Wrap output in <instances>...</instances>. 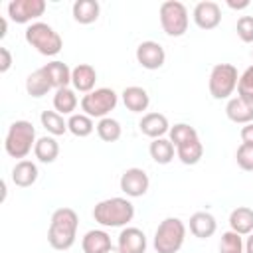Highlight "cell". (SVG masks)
Here are the masks:
<instances>
[{
    "label": "cell",
    "instance_id": "6da1fadb",
    "mask_svg": "<svg viewBox=\"0 0 253 253\" xmlns=\"http://www.w3.org/2000/svg\"><path fill=\"white\" fill-rule=\"evenodd\" d=\"M79 217L71 208H59L51 213L47 227V243L57 251H67L73 247L77 237Z\"/></svg>",
    "mask_w": 253,
    "mask_h": 253
},
{
    "label": "cell",
    "instance_id": "7a4b0ae2",
    "mask_svg": "<svg viewBox=\"0 0 253 253\" xmlns=\"http://www.w3.org/2000/svg\"><path fill=\"white\" fill-rule=\"evenodd\" d=\"M93 217L103 227H125L134 217V206L126 198H107L95 204Z\"/></svg>",
    "mask_w": 253,
    "mask_h": 253
},
{
    "label": "cell",
    "instance_id": "3957f363",
    "mask_svg": "<svg viewBox=\"0 0 253 253\" xmlns=\"http://www.w3.org/2000/svg\"><path fill=\"white\" fill-rule=\"evenodd\" d=\"M38 138H36V128L30 121H14L8 126L6 138H4V150L8 156L12 158H20L24 160L36 146Z\"/></svg>",
    "mask_w": 253,
    "mask_h": 253
},
{
    "label": "cell",
    "instance_id": "277c9868",
    "mask_svg": "<svg viewBox=\"0 0 253 253\" xmlns=\"http://www.w3.org/2000/svg\"><path fill=\"white\" fill-rule=\"evenodd\" d=\"M186 239V225L180 217H164L154 231L156 253H178Z\"/></svg>",
    "mask_w": 253,
    "mask_h": 253
},
{
    "label": "cell",
    "instance_id": "5b68a950",
    "mask_svg": "<svg viewBox=\"0 0 253 253\" xmlns=\"http://www.w3.org/2000/svg\"><path fill=\"white\" fill-rule=\"evenodd\" d=\"M24 38H26V42L32 47H36L42 55H47V57L57 55L61 51V47H63L61 36L49 24H45V22H34V24H30L26 28V32H24Z\"/></svg>",
    "mask_w": 253,
    "mask_h": 253
},
{
    "label": "cell",
    "instance_id": "8992f818",
    "mask_svg": "<svg viewBox=\"0 0 253 253\" xmlns=\"http://www.w3.org/2000/svg\"><path fill=\"white\" fill-rule=\"evenodd\" d=\"M237 67L231 63H215L210 71V79H208V89L210 95L217 101L221 99H231L233 91L237 89Z\"/></svg>",
    "mask_w": 253,
    "mask_h": 253
},
{
    "label": "cell",
    "instance_id": "52a82bcc",
    "mask_svg": "<svg viewBox=\"0 0 253 253\" xmlns=\"http://www.w3.org/2000/svg\"><path fill=\"white\" fill-rule=\"evenodd\" d=\"M158 18H160V26H162L164 34L170 38H180L188 30V22H190L188 8L178 0L162 2L160 10H158Z\"/></svg>",
    "mask_w": 253,
    "mask_h": 253
},
{
    "label": "cell",
    "instance_id": "ba28073f",
    "mask_svg": "<svg viewBox=\"0 0 253 253\" xmlns=\"http://www.w3.org/2000/svg\"><path fill=\"white\" fill-rule=\"evenodd\" d=\"M119 103V95L109 89V87H99V89H93L91 93L83 95L81 97V111L85 115H89L91 119H105L109 117V113L117 107Z\"/></svg>",
    "mask_w": 253,
    "mask_h": 253
},
{
    "label": "cell",
    "instance_id": "9c48e42d",
    "mask_svg": "<svg viewBox=\"0 0 253 253\" xmlns=\"http://www.w3.org/2000/svg\"><path fill=\"white\" fill-rule=\"evenodd\" d=\"M43 12H45V0H12L8 4V16L16 24H28L43 16Z\"/></svg>",
    "mask_w": 253,
    "mask_h": 253
},
{
    "label": "cell",
    "instance_id": "30bf717a",
    "mask_svg": "<svg viewBox=\"0 0 253 253\" xmlns=\"http://www.w3.org/2000/svg\"><path fill=\"white\" fill-rule=\"evenodd\" d=\"M119 186L121 190L128 196V198H140L148 192V186H150V178L148 174L142 170V168H126L123 174H121V180H119Z\"/></svg>",
    "mask_w": 253,
    "mask_h": 253
},
{
    "label": "cell",
    "instance_id": "8fae6325",
    "mask_svg": "<svg viewBox=\"0 0 253 253\" xmlns=\"http://www.w3.org/2000/svg\"><path fill=\"white\" fill-rule=\"evenodd\" d=\"M136 61H138L140 67H144L148 71H154V69H160L164 65L166 51L158 42L146 40V42H140L138 47H136Z\"/></svg>",
    "mask_w": 253,
    "mask_h": 253
},
{
    "label": "cell",
    "instance_id": "7c38bea8",
    "mask_svg": "<svg viewBox=\"0 0 253 253\" xmlns=\"http://www.w3.org/2000/svg\"><path fill=\"white\" fill-rule=\"evenodd\" d=\"M192 18H194V22H196L198 28H202V30H213L221 22V8L213 0H202V2H198L194 6Z\"/></svg>",
    "mask_w": 253,
    "mask_h": 253
},
{
    "label": "cell",
    "instance_id": "4fadbf2b",
    "mask_svg": "<svg viewBox=\"0 0 253 253\" xmlns=\"http://www.w3.org/2000/svg\"><path fill=\"white\" fill-rule=\"evenodd\" d=\"M146 235L138 227H123L119 233L117 247L121 253H146Z\"/></svg>",
    "mask_w": 253,
    "mask_h": 253
},
{
    "label": "cell",
    "instance_id": "5bb4252c",
    "mask_svg": "<svg viewBox=\"0 0 253 253\" xmlns=\"http://www.w3.org/2000/svg\"><path fill=\"white\" fill-rule=\"evenodd\" d=\"M138 128L144 136L154 140V138H162L166 132H170V123H168L166 115H162V113H146V115H142Z\"/></svg>",
    "mask_w": 253,
    "mask_h": 253
},
{
    "label": "cell",
    "instance_id": "9a60e30c",
    "mask_svg": "<svg viewBox=\"0 0 253 253\" xmlns=\"http://www.w3.org/2000/svg\"><path fill=\"white\" fill-rule=\"evenodd\" d=\"M95 81H97V71L93 65L89 63H79L71 69V85L75 91L79 93H91L95 89Z\"/></svg>",
    "mask_w": 253,
    "mask_h": 253
},
{
    "label": "cell",
    "instance_id": "2e32d148",
    "mask_svg": "<svg viewBox=\"0 0 253 253\" xmlns=\"http://www.w3.org/2000/svg\"><path fill=\"white\" fill-rule=\"evenodd\" d=\"M217 221L210 211H196L190 215V233L198 239H208L215 233Z\"/></svg>",
    "mask_w": 253,
    "mask_h": 253
},
{
    "label": "cell",
    "instance_id": "e0dca14e",
    "mask_svg": "<svg viewBox=\"0 0 253 253\" xmlns=\"http://www.w3.org/2000/svg\"><path fill=\"white\" fill-rule=\"evenodd\" d=\"M123 103L125 107L130 111V113H142L148 109L150 105V97H148V91L144 87H138V85H130V87H125L123 93Z\"/></svg>",
    "mask_w": 253,
    "mask_h": 253
},
{
    "label": "cell",
    "instance_id": "ac0fdd59",
    "mask_svg": "<svg viewBox=\"0 0 253 253\" xmlns=\"http://www.w3.org/2000/svg\"><path fill=\"white\" fill-rule=\"evenodd\" d=\"M225 115L231 123L249 125V123H253V105L243 101L241 97H231V99H227Z\"/></svg>",
    "mask_w": 253,
    "mask_h": 253
},
{
    "label": "cell",
    "instance_id": "d6986e66",
    "mask_svg": "<svg viewBox=\"0 0 253 253\" xmlns=\"http://www.w3.org/2000/svg\"><path fill=\"white\" fill-rule=\"evenodd\" d=\"M40 172H38V166L36 162L32 160H18L12 168V182L18 186V188H30L36 184Z\"/></svg>",
    "mask_w": 253,
    "mask_h": 253
},
{
    "label": "cell",
    "instance_id": "ffe728a7",
    "mask_svg": "<svg viewBox=\"0 0 253 253\" xmlns=\"http://www.w3.org/2000/svg\"><path fill=\"white\" fill-rule=\"evenodd\" d=\"M43 71L51 83V87L57 91V89H63V87H69L71 83V67L59 59H53L49 63L43 65Z\"/></svg>",
    "mask_w": 253,
    "mask_h": 253
},
{
    "label": "cell",
    "instance_id": "44dd1931",
    "mask_svg": "<svg viewBox=\"0 0 253 253\" xmlns=\"http://www.w3.org/2000/svg\"><path fill=\"white\" fill-rule=\"evenodd\" d=\"M81 247H83V253H107L113 247V243L105 229H91L83 235Z\"/></svg>",
    "mask_w": 253,
    "mask_h": 253
},
{
    "label": "cell",
    "instance_id": "7402d4cb",
    "mask_svg": "<svg viewBox=\"0 0 253 253\" xmlns=\"http://www.w3.org/2000/svg\"><path fill=\"white\" fill-rule=\"evenodd\" d=\"M71 14L77 24L87 26V24L97 22V18L101 14V6L97 0H75L71 6Z\"/></svg>",
    "mask_w": 253,
    "mask_h": 253
},
{
    "label": "cell",
    "instance_id": "603a6c76",
    "mask_svg": "<svg viewBox=\"0 0 253 253\" xmlns=\"http://www.w3.org/2000/svg\"><path fill=\"white\" fill-rule=\"evenodd\" d=\"M229 227L239 235L253 233V210L247 206H237L229 213Z\"/></svg>",
    "mask_w": 253,
    "mask_h": 253
},
{
    "label": "cell",
    "instance_id": "cb8c5ba5",
    "mask_svg": "<svg viewBox=\"0 0 253 253\" xmlns=\"http://www.w3.org/2000/svg\"><path fill=\"white\" fill-rule=\"evenodd\" d=\"M34 156L43 164H51L59 156V142L55 140V136L45 134V136L38 138V142L34 146Z\"/></svg>",
    "mask_w": 253,
    "mask_h": 253
},
{
    "label": "cell",
    "instance_id": "d4e9b609",
    "mask_svg": "<svg viewBox=\"0 0 253 253\" xmlns=\"http://www.w3.org/2000/svg\"><path fill=\"white\" fill-rule=\"evenodd\" d=\"M148 152H150V158L156 162V164H170L174 160V154H176V146L172 144L170 138H154L148 146Z\"/></svg>",
    "mask_w": 253,
    "mask_h": 253
},
{
    "label": "cell",
    "instance_id": "484cf974",
    "mask_svg": "<svg viewBox=\"0 0 253 253\" xmlns=\"http://www.w3.org/2000/svg\"><path fill=\"white\" fill-rule=\"evenodd\" d=\"M49 89H53V87H51V83H49V79H47L43 67L32 71V73L26 77V91H28V95L40 99V97L47 95Z\"/></svg>",
    "mask_w": 253,
    "mask_h": 253
},
{
    "label": "cell",
    "instance_id": "4316f807",
    "mask_svg": "<svg viewBox=\"0 0 253 253\" xmlns=\"http://www.w3.org/2000/svg\"><path fill=\"white\" fill-rule=\"evenodd\" d=\"M77 91L71 89V87H63V89H57L55 95H53V109L59 113V115H73V111L77 109Z\"/></svg>",
    "mask_w": 253,
    "mask_h": 253
},
{
    "label": "cell",
    "instance_id": "83f0119b",
    "mask_svg": "<svg viewBox=\"0 0 253 253\" xmlns=\"http://www.w3.org/2000/svg\"><path fill=\"white\" fill-rule=\"evenodd\" d=\"M95 123H93V119L89 117V115H85V113H73L69 119H67V128H69V132L73 134V136H79V138H85V136H89L93 130H95Z\"/></svg>",
    "mask_w": 253,
    "mask_h": 253
},
{
    "label": "cell",
    "instance_id": "f1b7e54d",
    "mask_svg": "<svg viewBox=\"0 0 253 253\" xmlns=\"http://www.w3.org/2000/svg\"><path fill=\"white\" fill-rule=\"evenodd\" d=\"M40 121H42V126L51 134V136H61L65 134L69 128H67V121L63 119V115H59L57 111H43L40 115Z\"/></svg>",
    "mask_w": 253,
    "mask_h": 253
},
{
    "label": "cell",
    "instance_id": "f546056e",
    "mask_svg": "<svg viewBox=\"0 0 253 253\" xmlns=\"http://www.w3.org/2000/svg\"><path fill=\"white\" fill-rule=\"evenodd\" d=\"M95 130H97V134H99V138H101L103 142H117V140L121 138V134H123L121 123H119L117 119H113V117L101 119V121L97 123V126H95Z\"/></svg>",
    "mask_w": 253,
    "mask_h": 253
},
{
    "label": "cell",
    "instance_id": "4dcf8cb0",
    "mask_svg": "<svg viewBox=\"0 0 253 253\" xmlns=\"http://www.w3.org/2000/svg\"><path fill=\"white\" fill-rule=\"evenodd\" d=\"M176 156L180 158L182 164L194 166V164H198V162L202 160V156H204V144L200 142V138H198V140H192V142H188V144H182V146L176 148Z\"/></svg>",
    "mask_w": 253,
    "mask_h": 253
},
{
    "label": "cell",
    "instance_id": "1f68e13d",
    "mask_svg": "<svg viewBox=\"0 0 253 253\" xmlns=\"http://www.w3.org/2000/svg\"><path fill=\"white\" fill-rule=\"evenodd\" d=\"M170 140H172V144L178 148V146H182V144H188V142H192V140H198L200 136H198V130L194 128V126H190L188 123H176L174 126H170Z\"/></svg>",
    "mask_w": 253,
    "mask_h": 253
},
{
    "label": "cell",
    "instance_id": "d6a6232c",
    "mask_svg": "<svg viewBox=\"0 0 253 253\" xmlns=\"http://www.w3.org/2000/svg\"><path fill=\"white\" fill-rule=\"evenodd\" d=\"M245 251V241L243 235L235 233V231H225L221 233L219 239V253H243Z\"/></svg>",
    "mask_w": 253,
    "mask_h": 253
},
{
    "label": "cell",
    "instance_id": "836d02e7",
    "mask_svg": "<svg viewBox=\"0 0 253 253\" xmlns=\"http://www.w3.org/2000/svg\"><path fill=\"white\" fill-rule=\"evenodd\" d=\"M237 97L253 105V65H249L237 81Z\"/></svg>",
    "mask_w": 253,
    "mask_h": 253
},
{
    "label": "cell",
    "instance_id": "e575fe53",
    "mask_svg": "<svg viewBox=\"0 0 253 253\" xmlns=\"http://www.w3.org/2000/svg\"><path fill=\"white\" fill-rule=\"evenodd\" d=\"M235 160H237V166L245 172H253V144H247V142H241L237 146V152H235Z\"/></svg>",
    "mask_w": 253,
    "mask_h": 253
},
{
    "label": "cell",
    "instance_id": "d590c367",
    "mask_svg": "<svg viewBox=\"0 0 253 253\" xmlns=\"http://www.w3.org/2000/svg\"><path fill=\"white\" fill-rule=\"evenodd\" d=\"M235 32L243 43H253V16H241L237 20Z\"/></svg>",
    "mask_w": 253,
    "mask_h": 253
},
{
    "label": "cell",
    "instance_id": "8d00e7d4",
    "mask_svg": "<svg viewBox=\"0 0 253 253\" xmlns=\"http://www.w3.org/2000/svg\"><path fill=\"white\" fill-rule=\"evenodd\" d=\"M12 67V53L8 47H0V73H6Z\"/></svg>",
    "mask_w": 253,
    "mask_h": 253
},
{
    "label": "cell",
    "instance_id": "74e56055",
    "mask_svg": "<svg viewBox=\"0 0 253 253\" xmlns=\"http://www.w3.org/2000/svg\"><path fill=\"white\" fill-rule=\"evenodd\" d=\"M239 136H241V140H243V142H247V144H253V123H249V125H243V126H241V132H239Z\"/></svg>",
    "mask_w": 253,
    "mask_h": 253
},
{
    "label": "cell",
    "instance_id": "f35d334b",
    "mask_svg": "<svg viewBox=\"0 0 253 253\" xmlns=\"http://www.w3.org/2000/svg\"><path fill=\"white\" fill-rule=\"evenodd\" d=\"M227 6H229L231 10H243V8L249 6V0H239V2H235V0H227Z\"/></svg>",
    "mask_w": 253,
    "mask_h": 253
},
{
    "label": "cell",
    "instance_id": "ab89813d",
    "mask_svg": "<svg viewBox=\"0 0 253 253\" xmlns=\"http://www.w3.org/2000/svg\"><path fill=\"white\" fill-rule=\"evenodd\" d=\"M245 253H253V233H249L245 239Z\"/></svg>",
    "mask_w": 253,
    "mask_h": 253
},
{
    "label": "cell",
    "instance_id": "60d3db41",
    "mask_svg": "<svg viewBox=\"0 0 253 253\" xmlns=\"http://www.w3.org/2000/svg\"><path fill=\"white\" fill-rule=\"evenodd\" d=\"M0 38H4L6 36V30H8V22H6V18H0Z\"/></svg>",
    "mask_w": 253,
    "mask_h": 253
},
{
    "label": "cell",
    "instance_id": "b9f144b4",
    "mask_svg": "<svg viewBox=\"0 0 253 253\" xmlns=\"http://www.w3.org/2000/svg\"><path fill=\"white\" fill-rule=\"evenodd\" d=\"M107 253H121V249H119V247H111Z\"/></svg>",
    "mask_w": 253,
    "mask_h": 253
},
{
    "label": "cell",
    "instance_id": "7bdbcfd3",
    "mask_svg": "<svg viewBox=\"0 0 253 253\" xmlns=\"http://www.w3.org/2000/svg\"><path fill=\"white\" fill-rule=\"evenodd\" d=\"M251 55H253V49H251Z\"/></svg>",
    "mask_w": 253,
    "mask_h": 253
}]
</instances>
